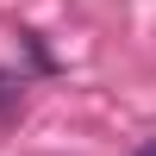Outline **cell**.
<instances>
[{
  "label": "cell",
  "mask_w": 156,
  "mask_h": 156,
  "mask_svg": "<svg viewBox=\"0 0 156 156\" xmlns=\"http://www.w3.org/2000/svg\"><path fill=\"white\" fill-rule=\"evenodd\" d=\"M19 100H25V81H19V75H6V69H0V112H12Z\"/></svg>",
  "instance_id": "1"
},
{
  "label": "cell",
  "mask_w": 156,
  "mask_h": 156,
  "mask_svg": "<svg viewBox=\"0 0 156 156\" xmlns=\"http://www.w3.org/2000/svg\"><path fill=\"white\" fill-rule=\"evenodd\" d=\"M137 156H156V137H144V144H137Z\"/></svg>",
  "instance_id": "2"
}]
</instances>
